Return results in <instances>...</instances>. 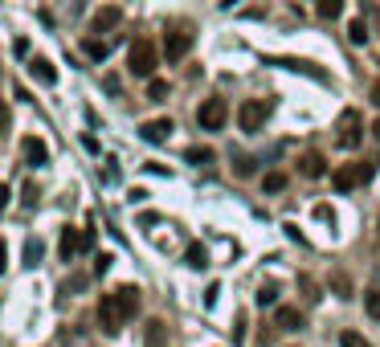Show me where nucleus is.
I'll use <instances>...</instances> for the list:
<instances>
[{"mask_svg":"<svg viewBox=\"0 0 380 347\" xmlns=\"http://www.w3.org/2000/svg\"><path fill=\"white\" fill-rule=\"evenodd\" d=\"M156 66H160V49L151 46L147 37H135L131 41V49H127V69L135 74V78H156Z\"/></svg>","mask_w":380,"mask_h":347,"instance_id":"1","label":"nucleus"},{"mask_svg":"<svg viewBox=\"0 0 380 347\" xmlns=\"http://www.w3.org/2000/svg\"><path fill=\"white\" fill-rule=\"evenodd\" d=\"M376 176V163H344V168H335L332 172V188L335 192H352V188H360V184H368Z\"/></svg>","mask_w":380,"mask_h":347,"instance_id":"2","label":"nucleus"},{"mask_svg":"<svg viewBox=\"0 0 380 347\" xmlns=\"http://www.w3.org/2000/svg\"><path fill=\"white\" fill-rule=\"evenodd\" d=\"M274 115V98H245L241 102V111H238V127L241 131H262L266 127V118Z\"/></svg>","mask_w":380,"mask_h":347,"instance_id":"3","label":"nucleus"},{"mask_svg":"<svg viewBox=\"0 0 380 347\" xmlns=\"http://www.w3.org/2000/svg\"><path fill=\"white\" fill-rule=\"evenodd\" d=\"M335 143L344 147V151H356L360 143H364V123H360L356 111H344L339 123H335Z\"/></svg>","mask_w":380,"mask_h":347,"instance_id":"4","label":"nucleus"},{"mask_svg":"<svg viewBox=\"0 0 380 347\" xmlns=\"http://www.w3.org/2000/svg\"><path fill=\"white\" fill-rule=\"evenodd\" d=\"M225 118H229L225 98H205V102L196 107V123H201L205 131H221V127H225Z\"/></svg>","mask_w":380,"mask_h":347,"instance_id":"5","label":"nucleus"},{"mask_svg":"<svg viewBox=\"0 0 380 347\" xmlns=\"http://www.w3.org/2000/svg\"><path fill=\"white\" fill-rule=\"evenodd\" d=\"M189 49H192V29H168L164 33V57L168 62H184Z\"/></svg>","mask_w":380,"mask_h":347,"instance_id":"6","label":"nucleus"},{"mask_svg":"<svg viewBox=\"0 0 380 347\" xmlns=\"http://www.w3.org/2000/svg\"><path fill=\"white\" fill-rule=\"evenodd\" d=\"M123 311H119V302H115V294H107V299L98 302V327L107 331V335H119L123 331Z\"/></svg>","mask_w":380,"mask_h":347,"instance_id":"7","label":"nucleus"},{"mask_svg":"<svg viewBox=\"0 0 380 347\" xmlns=\"http://www.w3.org/2000/svg\"><path fill=\"white\" fill-rule=\"evenodd\" d=\"M21 160L29 163V168H46L49 163V147L41 135H25L21 139Z\"/></svg>","mask_w":380,"mask_h":347,"instance_id":"8","label":"nucleus"},{"mask_svg":"<svg viewBox=\"0 0 380 347\" xmlns=\"http://www.w3.org/2000/svg\"><path fill=\"white\" fill-rule=\"evenodd\" d=\"M78 254H86V250H82V233L74 229V225H66L62 237H57V257H62V261H74Z\"/></svg>","mask_w":380,"mask_h":347,"instance_id":"9","label":"nucleus"},{"mask_svg":"<svg viewBox=\"0 0 380 347\" xmlns=\"http://www.w3.org/2000/svg\"><path fill=\"white\" fill-rule=\"evenodd\" d=\"M119 21H123L119 4H102L95 17H90V33H111V29H119Z\"/></svg>","mask_w":380,"mask_h":347,"instance_id":"10","label":"nucleus"},{"mask_svg":"<svg viewBox=\"0 0 380 347\" xmlns=\"http://www.w3.org/2000/svg\"><path fill=\"white\" fill-rule=\"evenodd\" d=\"M299 176H307V180H323V176H327V160H323L319 151H307V156L299 160Z\"/></svg>","mask_w":380,"mask_h":347,"instance_id":"11","label":"nucleus"},{"mask_svg":"<svg viewBox=\"0 0 380 347\" xmlns=\"http://www.w3.org/2000/svg\"><path fill=\"white\" fill-rule=\"evenodd\" d=\"M115 302H119V311H123V319H127V323L140 315V290H135V286H123V290H115Z\"/></svg>","mask_w":380,"mask_h":347,"instance_id":"12","label":"nucleus"},{"mask_svg":"<svg viewBox=\"0 0 380 347\" xmlns=\"http://www.w3.org/2000/svg\"><path fill=\"white\" fill-rule=\"evenodd\" d=\"M140 135L147 139V143H168V135H172V118H151V123H143Z\"/></svg>","mask_w":380,"mask_h":347,"instance_id":"13","label":"nucleus"},{"mask_svg":"<svg viewBox=\"0 0 380 347\" xmlns=\"http://www.w3.org/2000/svg\"><path fill=\"white\" fill-rule=\"evenodd\" d=\"M274 323L283 327V331H303V311H299V306H278V311H274Z\"/></svg>","mask_w":380,"mask_h":347,"instance_id":"14","label":"nucleus"},{"mask_svg":"<svg viewBox=\"0 0 380 347\" xmlns=\"http://www.w3.org/2000/svg\"><path fill=\"white\" fill-rule=\"evenodd\" d=\"M29 74H33L37 82H46V86H53V82H57V69H53V62H49V57H33V62H29Z\"/></svg>","mask_w":380,"mask_h":347,"instance_id":"15","label":"nucleus"},{"mask_svg":"<svg viewBox=\"0 0 380 347\" xmlns=\"http://www.w3.org/2000/svg\"><path fill=\"white\" fill-rule=\"evenodd\" d=\"M82 53L95 57V62H107V57H111V41H102V37H86V41H82Z\"/></svg>","mask_w":380,"mask_h":347,"instance_id":"16","label":"nucleus"},{"mask_svg":"<svg viewBox=\"0 0 380 347\" xmlns=\"http://www.w3.org/2000/svg\"><path fill=\"white\" fill-rule=\"evenodd\" d=\"M327 286L335 290V299H352V278L344 274V270H332V278H327Z\"/></svg>","mask_w":380,"mask_h":347,"instance_id":"17","label":"nucleus"},{"mask_svg":"<svg viewBox=\"0 0 380 347\" xmlns=\"http://www.w3.org/2000/svg\"><path fill=\"white\" fill-rule=\"evenodd\" d=\"M184 261H189L192 270H205V266H209V250H205L201 241H192V245H189V254H184Z\"/></svg>","mask_w":380,"mask_h":347,"instance_id":"18","label":"nucleus"},{"mask_svg":"<svg viewBox=\"0 0 380 347\" xmlns=\"http://www.w3.org/2000/svg\"><path fill=\"white\" fill-rule=\"evenodd\" d=\"M41 254H46V241H41V237H29V241H25V266H37Z\"/></svg>","mask_w":380,"mask_h":347,"instance_id":"19","label":"nucleus"},{"mask_svg":"<svg viewBox=\"0 0 380 347\" xmlns=\"http://www.w3.org/2000/svg\"><path fill=\"white\" fill-rule=\"evenodd\" d=\"M319 4V17L323 21H339L344 17V0H315Z\"/></svg>","mask_w":380,"mask_h":347,"instance_id":"20","label":"nucleus"},{"mask_svg":"<svg viewBox=\"0 0 380 347\" xmlns=\"http://www.w3.org/2000/svg\"><path fill=\"white\" fill-rule=\"evenodd\" d=\"M364 311H368V319H376L380 323V286L364 290Z\"/></svg>","mask_w":380,"mask_h":347,"instance_id":"21","label":"nucleus"},{"mask_svg":"<svg viewBox=\"0 0 380 347\" xmlns=\"http://www.w3.org/2000/svg\"><path fill=\"white\" fill-rule=\"evenodd\" d=\"M348 37H352V46H368V25L360 21H348Z\"/></svg>","mask_w":380,"mask_h":347,"instance_id":"22","label":"nucleus"},{"mask_svg":"<svg viewBox=\"0 0 380 347\" xmlns=\"http://www.w3.org/2000/svg\"><path fill=\"white\" fill-rule=\"evenodd\" d=\"M168 90H172V86H168L164 78H151V82H147V98H151V102H164Z\"/></svg>","mask_w":380,"mask_h":347,"instance_id":"23","label":"nucleus"},{"mask_svg":"<svg viewBox=\"0 0 380 347\" xmlns=\"http://www.w3.org/2000/svg\"><path fill=\"white\" fill-rule=\"evenodd\" d=\"M339 347H372V343H368L360 331H352V327H348V331H339Z\"/></svg>","mask_w":380,"mask_h":347,"instance_id":"24","label":"nucleus"},{"mask_svg":"<svg viewBox=\"0 0 380 347\" xmlns=\"http://www.w3.org/2000/svg\"><path fill=\"white\" fill-rule=\"evenodd\" d=\"M184 160H189V163H209V160H213V147H189Z\"/></svg>","mask_w":380,"mask_h":347,"instance_id":"25","label":"nucleus"},{"mask_svg":"<svg viewBox=\"0 0 380 347\" xmlns=\"http://www.w3.org/2000/svg\"><path fill=\"white\" fill-rule=\"evenodd\" d=\"M262 188H266V192L274 196V192H283V188H286V176H283V172H270V176L262 180Z\"/></svg>","mask_w":380,"mask_h":347,"instance_id":"26","label":"nucleus"},{"mask_svg":"<svg viewBox=\"0 0 380 347\" xmlns=\"http://www.w3.org/2000/svg\"><path fill=\"white\" fill-rule=\"evenodd\" d=\"M274 302H278V286H274V282H266V286L258 290V306H274Z\"/></svg>","mask_w":380,"mask_h":347,"instance_id":"27","label":"nucleus"},{"mask_svg":"<svg viewBox=\"0 0 380 347\" xmlns=\"http://www.w3.org/2000/svg\"><path fill=\"white\" fill-rule=\"evenodd\" d=\"M258 172V163L245 160V156H233V176H254Z\"/></svg>","mask_w":380,"mask_h":347,"instance_id":"28","label":"nucleus"},{"mask_svg":"<svg viewBox=\"0 0 380 347\" xmlns=\"http://www.w3.org/2000/svg\"><path fill=\"white\" fill-rule=\"evenodd\" d=\"M111 261H115L111 254H98L95 257V274H107V270H111Z\"/></svg>","mask_w":380,"mask_h":347,"instance_id":"29","label":"nucleus"},{"mask_svg":"<svg viewBox=\"0 0 380 347\" xmlns=\"http://www.w3.org/2000/svg\"><path fill=\"white\" fill-rule=\"evenodd\" d=\"M8 123H13V115H8V107L0 102V139H4V131H8Z\"/></svg>","mask_w":380,"mask_h":347,"instance_id":"30","label":"nucleus"},{"mask_svg":"<svg viewBox=\"0 0 380 347\" xmlns=\"http://www.w3.org/2000/svg\"><path fill=\"white\" fill-rule=\"evenodd\" d=\"M82 286H86V278H70V282H66L62 290H66V294H74V290H82Z\"/></svg>","mask_w":380,"mask_h":347,"instance_id":"31","label":"nucleus"},{"mask_svg":"<svg viewBox=\"0 0 380 347\" xmlns=\"http://www.w3.org/2000/svg\"><path fill=\"white\" fill-rule=\"evenodd\" d=\"M8 200H13V188H8V184H0V212L8 208Z\"/></svg>","mask_w":380,"mask_h":347,"instance_id":"32","label":"nucleus"},{"mask_svg":"<svg viewBox=\"0 0 380 347\" xmlns=\"http://www.w3.org/2000/svg\"><path fill=\"white\" fill-rule=\"evenodd\" d=\"M13 53H17V57H29V41H25V37L21 41H13Z\"/></svg>","mask_w":380,"mask_h":347,"instance_id":"33","label":"nucleus"},{"mask_svg":"<svg viewBox=\"0 0 380 347\" xmlns=\"http://www.w3.org/2000/svg\"><path fill=\"white\" fill-rule=\"evenodd\" d=\"M82 147L90 151V156H98V139H90V135H82Z\"/></svg>","mask_w":380,"mask_h":347,"instance_id":"34","label":"nucleus"},{"mask_svg":"<svg viewBox=\"0 0 380 347\" xmlns=\"http://www.w3.org/2000/svg\"><path fill=\"white\" fill-rule=\"evenodd\" d=\"M4 270H8V245L0 241V274H4Z\"/></svg>","mask_w":380,"mask_h":347,"instance_id":"35","label":"nucleus"},{"mask_svg":"<svg viewBox=\"0 0 380 347\" xmlns=\"http://www.w3.org/2000/svg\"><path fill=\"white\" fill-rule=\"evenodd\" d=\"M372 102H376V111H380V78L372 82Z\"/></svg>","mask_w":380,"mask_h":347,"instance_id":"36","label":"nucleus"},{"mask_svg":"<svg viewBox=\"0 0 380 347\" xmlns=\"http://www.w3.org/2000/svg\"><path fill=\"white\" fill-rule=\"evenodd\" d=\"M372 139H376V143H380V118H376V123H372Z\"/></svg>","mask_w":380,"mask_h":347,"instance_id":"37","label":"nucleus"},{"mask_svg":"<svg viewBox=\"0 0 380 347\" xmlns=\"http://www.w3.org/2000/svg\"><path fill=\"white\" fill-rule=\"evenodd\" d=\"M233 4H238V0H221V8H233Z\"/></svg>","mask_w":380,"mask_h":347,"instance_id":"38","label":"nucleus"}]
</instances>
